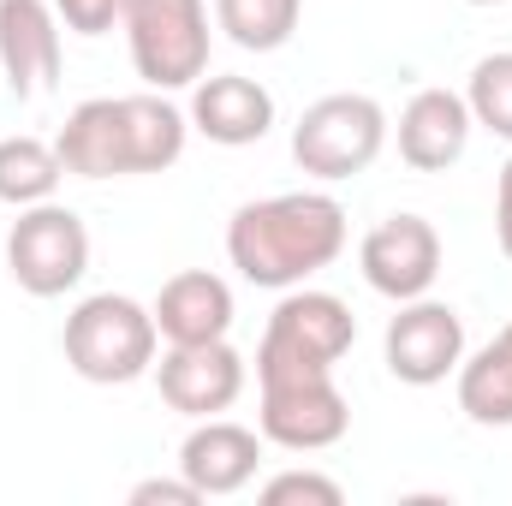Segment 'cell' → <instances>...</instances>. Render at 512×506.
I'll return each instance as SVG.
<instances>
[{
	"instance_id": "6da1fadb",
	"label": "cell",
	"mask_w": 512,
	"mask_h": 506,
	"mask_svg": "<svg viewBox=\"0 0 512 506\" xmlns=\"http://www.w3.org/2000/svg\"><path fill=\"white\" fill-rule=\"evenodd\" d=\"M191 114L167 102V90L143 96H90L66 114L54 137L60 167L78 179H131V173H167L185 155Z\"/></svg>"
},
{
	"instance_id": "7a4b0ae2",
	"label": "cell",
	"mask_w": 512,
	"mask_h": 506,
	"mask_svg": "<svg viewBox=\"0 0 512 506\" xmlns=\"http://www.w3.org/2000/svg\"><path fill=\"white\" fill-rule=\"evenodd\" d=\"M340 251H346V209L328 191H280V197L233 209V221H227L233 268L268 292L304 286Z\"/></svg>"
},
{
	"instance_id": "3957f363",
	"label": "cell",
	"mask_w": 512,
	"mask_h": 506,
	"mask_svg": "<svg viewBox=\"0 0 512 506\" xmlns=\"http://www.w3.org/2000/svg\"><path fill=\"white\" fill-rule=\"evenodd\" d=\"M66 364L96 387H126V381L149 376L155 370V346H161V328H155V310L137 304L126 292H96L84 298L72 316H66Z\"/></svg>"
},
{
	"instance_id": "277c9868",
	"label": "cell",
	"mask_w": 512,
	"mask_h": 506,
	"mask_svg": "<svg viewBox=\"0 0 512 506\" xmlns=\"http://www.w3.org/2000/svg\"><path fill=\"white\" fill-rule=\"evenodd\" d=\"M256 381H262V411H256L262 441H274V447H286V453H322V447L346 441L352 405H346L334 370H310V364H256Z\"/></svg>"
},
{
	"instance_id": "5b68a950",
	"label": "cell",
	"mask_w": 512,
	"mask_h": 506,
	"mask_svg": "<svg viewBox=\"0 0 512 506\" xmlns=\"http://www.w3.org/2000/svg\"><path fill=\"white\" fill-rule=\"evenodd\" d=\"M126 48L149 90H191L209 72V6L203 0H126Z\"/></svg>"
},
{
	"instance_id": "8992f818",
	"label": "cell",
	"mask_w": 512,
	"mask_h": 506,
	"mask_svg": "<svg viewBox=\"0 0 512 506\" xmlns=\"http://www.w3.org/2000/svg\"><path fill=\"white\" fill-rule=\"evenodd\" d=\"M382 143H387L382 102L358 96V90H340V96H322V102H310L298 114V126H292V161L310 179L334 185V179L370 173L376 155H382Z\"/></svg>"
},
{
	"instance_id": "52a82bcc",
	"label": "cell",
	"mask_w": 512,
	"mask_h": 506,
	"mask_svg": "<svg viewBox=\"0 0 512 506\" xmlns=\"http://www.w3.org/2000/svg\"><path fill=\"white\" fill-rule=\"evenodd\" d=\"M6 268L30 298H60L90 268V227L54 197L30 203V209H18V221L6 233Z\"/></svg>"
},
{
	"instance_id": "ba28073f",
	"label": "cell",
	"mask_w": 512,
	"mask_h": 506,
	"mask_svg": "<svg viewBox=\"0 0 512 506\" xmlns=\"http://www.w3.org/2000/svg\"><path fill=\"white\" fill-rule=\"evenodd\" d=\"M358 340V316L346 298L334 292H310V286H286V298L274 304L256 364H310V370H334Z\"/></svg>"
},
{
	"instance_id": "9c48e42d",
	"label": "cell",
	"mask_w": 512,
	"mask_h": 506,
	"mask_svg": "<svg viewBox=\"0 0 512 506\" xmlns=\"http://www.w3.org/2000/svg\"><path fill=\"white\" fill-rule=\"evenodd\" d=\"M387 370L405 387H435V381L459 376L465 364V316L453 304H435L429 292L423 298H405L399 316L387 322Z\"/></svg>"
},
{
	"instance_id": "30bf717a",
	"label": "cell",
	"mask_w": 512,
	"mask_h": 506,
	"mask_svg": "<svg viewBox=\"0 0 512 506\" xmlns=\"http://www.w3.org/2000/svg\"><path fill=\"white\" fill-rule=\"evenodd\" d=\"M358 268L370 280V292H382L393 304L405 298H423L441 274V233L423 221V215H387L382 227H370Z\"/></svg>"
},
{
	"instance_id": "8fae6325",
	"label": "cell",
	"mask_w": 512,
	"mask_h": 506,
	"mask_svg": "<svg viewBox=\"0 0 512 506\" xmlns=\"http://www.w3.org/2000/svg\"><path fill=\"white\" fill-rule=\"evenodd\" d=\"M161 399L179 411V417H221L233 411V399L245 393V358L227 346V340H203V346H167L161 364Z\"/></svg>"
},
{
	"instance_id": "7c38bea8",
	"label": "cell",
	"mask_w": 512,
	"mask_h": 506,
	"mask_svg": "<svg viewBox=\"0 0 512 506\" xmlns=\"http://www.w3.org/2000/svg\"><path fill=\"white\" fill-rule=\"evenodd\" d=\"M0 78L18 102L60 84V12H54V0H0Z\"/></svg>"
},
{
	"instance_id": "4fadbf2b",
	"label": "cell",
	"mask_w": 512,
	"mask_h": 506,
	"mask_svg": "<svg viewBox=\"0 0 512 506\" xmlns=\"http://www.w3.org/2000/svg\"><path fill=\"white\" fill-rule=\"evenodd\" d=\"M471 102L459 90H417L399 114V161L417 173H447L471 149Z\"/></svg>"
},
{
	"instance_id": "5bb4252c",
	"label": "cell",
	"mask_w": 512,
	"mask_h": 506,
	"mask_svg": "<svg viewBox=\"0 0 512 506\" xmlns=\"http://www.w3.org/2000/svg\"><path fill=\"white\" fill-rule=\"evenodd\" d=\"M262 465V429L227 423V417H197V429L179 447V477L197 483V495H239Z\"/></svg>"
},
{
	"instance_id": "9a60e30c",
	"label": "cell",
	"mask_w": 512,
	"mask_h": 506,
	"mask_svg": "<svg viewBox=\"0 0 512 506\" xmlns=\"http://www.w3.org/2000/svg\"><path fill=\"white\" fill-rule=\"evenodd\" d=\"M191 126L221 149L262 143L274 131V96L256 78H239V72H215V78L203 72L191 84Z\"/></svg>"
},
{
	"instance_id": "2e32d148",
	"label": "cell",
	"mask_w": 512,
	"mask_h": 506,
	"mask_svg": "<svg viewBox=\"0 0 512 506\" xmlns=\"http://www.w3.org/2000/svg\"><path fill=\"white\" fill-rule=\"evenodd\" d=\"M155 328L167 346H203V340H227L233 328V286L209 268H185L155 292Z\"/></svg>"
},
{
	"instance_id": "e0dca14e",
	"label": "cell",
	"mask_w": 512,
	"mask_h": 506,
	"mask_svg": "<svg viewBox=\"0 0 512 506\" xmlns=\"http://www.w3.org/2000/svg\"><path fill=\"white\" fill-rule=\"evenodd\" d=\"M459 411L483 429H507L512 423V322L459 364Z\"/></svg>"
},
{
	"instance_id": "ac0fdd59",
	"label": "cell",
	"mask_w": 512,
	"mask_h": 506,
	"mask_svg": "<svg viewBox=\"0 0 512 506\" xmlns=\"http://www.w3.org/2000/svg\"><path fill=\"white\" fill-rule=\"evenodd\" d=\"M66 167H60V149L42 143V137H0V203L12 209H30V203H48L60 191Z\"/></svg>"
},
{
	"instance_id": "d6986e66",
	"label": "cell",
	"mask_w": 512,
	"mask_h": 506,
	"mask_svg": "<svg viewBox=\"0 0 512 506\" xmlns=\"http://www.w3.org/2000/svg\"><path fill=\"white\" fill-rule=\"evenodd\" d=\"M304 18V0H215V24L227 30L233 48L245 54H274L292 42Z\"/></svg>"
},
{
	"instance_id": "ffe728a7",
	"label": "cell",
	"mask_w": 512,
	"mask_h": 506,
	"mask_svg": "<svg viewBox=\"0 0 512 506\" xmlns=\"http://www.w3.org/2000/svg\"><path fill=\"white\" fill-rule=\"evenodd\" d=\"M465 102H471V120L477 126L512 143V54H489V60L471 66Z\"/></svg>"
},
{
	"instance_id": "44dd1931",
	"label": "cell",
	"mask_w": 512,
	"mask_h": 506,
	"mask_svg": "<svg viewBox=\"0 0 512 506\" xmlns=\"http://www.w3.org/2000/svg\"><path fill=\"white\" fill-rule=\"evenodd\" d=\"M262 501H268V506H292V501L340 506V501H346V489H340L334 477H322V471H280V477H268V483H262Z\"/></svg>"
},
{
	"instance_id": "7402d4cb",
	"label": "cell",
	"mask_w": 512,
	"mask_h": 506,
	"mask_svg": "<svg viewBox=\"0 0 512 506\" xmlns=\"http://www.w3.org/2000/svg\"><path fill=\"white\" fill-rule=\"evenodd\" d=\"M54 12L72 36H108L126 18V0H54Z\"/></svg>"
},
{
	"instance_id": "603a6c76",
	"label": "cell",
	"mask_w": 512,
	"mask_h": 506,
	"mask_svg": "<svg viewBox=\"0 0 512 506\" xmlns=\"http://www.w3.org/2000/svg\"><path fill=\"white\" fill-rule=\"evenodd\" d=\"M197 483L191 477H149V483H137L131 489V506H197Z\"/></svg>"
},
{
	"instance_id": "cb8c5ba5",
	"label": "cell",
	"mask_w": 512,
	"mask_h": 506,
	"mask_svg": "<svg viewBox=\"0 0 512 506\" xmlns=\"http://www.w3.org/2000/svg\"><path fill=\"white\" fill-rule=\"evenodd\" d=\"M495 245L512 262V155H507V167H501V179H495Z\"/></svg>"
},
{
	"instance_id": "d4e9b609",
	"label": "cell",
	"mask_w": 512,
	"mask_h": 506,
	"mask_svg": "<svg viewBox=\"0 0 512 506\" xmlns=\"http://www.w3.org/2000/svg\"><path fill=\"white\" fill-rule=\"evenodd\" d=\"M471 6H501V0H471Z\"/></svg>"
}]
</instances>
